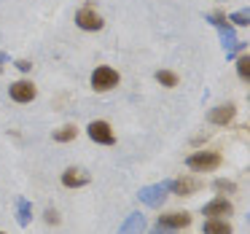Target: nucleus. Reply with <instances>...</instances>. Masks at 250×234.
I'll list each match as a JSON object with an SVG mask.
<instances>
[{"label": "nucleus", "instance_id": "1", "mask_svg": "<svg viewBox=\"0 0 250 234\" xmlns=\"http://www.w3.org/2000/svg\"><path fill=\"white\" fill-rule=\"evenodd\" d=\"M186 164H188V170H194V172H210V170L221 167V153H215V151H196V153H191V156L186 159Z\"/></svg>", "mask_w": 250, "mask_h": 234}, {"label": "nucleus", "instance_id": "2", "mask_svg": "<svg viewBox=\"0 0 250 234\" xmlns=\"http://www.w3.org/2000/svg\"><path fill=\"white\" fill-rule=\"evenodd\" d=\"M167 191H169V180H164V183H156V186H143L137 196L148 207H162L164 199H167Z\"/></svg>", "mask_w": 250, "mask_h": 234}, {"label": "nucleus", "instance_id": "3", "mask_svg": "<svg viewBox=\"0 0 250 234\" xmlns=\"http://www.w3.org/2000/svg\"><path fill=\"white\" fill-rule=\"evenodd\" d=\"M116 84H119V73H116L113 67H108V65L97 67V70L92 73V86L97 89V92H108V89H113Z\"/></svg>", "mask_w": 250, "mask_h": 234}, {"label": "nucleus", "instance_id": "4", "mask_svg": "<svg viewBox=\"0 0 250 234\" xmlns=\"http://www.w3.org/2000/svg\"><path fill=\"white\" fill-rule=\"evenodd\" d=\"M86 132L94 143H100V146H113L116 143V135H113L108 121H92V124L86 127Z\"/></svg>", "mask_w": 250, "mask_h": 234}, {"label": "nucleus", "instance_id": "5", "mask_svg": "<svg viewBox=\"0 0 250 234\" xmlns=\"http://www.w3.org/2000/svg\"><path fill=\"white\" fill-rule=\"evenodd\" d=\"M76 24L81 30H89V33H97V30H103V19H100L97 11H92V8H81V11L76 14Z\"/></svg>", "mask_w": 250, "mask_h": 234}, {"label": "nucleus", "instance_id": "6", "mask_svg": "<svg viewBox=\"0 0 250 234\" xmlns=\"http://www.w3.org/2000/svg\"><path fill=\"white\" fill-rule=\"evenodd\" d=\"M8 94H11L14 103H33L35 94H38V89H35L30 81H17V84L8 86Z\"/></svg>", "mask_w": 250, "mask_h": 234}, {"label": "nucleus", "instance_id": "7", "mask_svg": "<svg viewBox=\"0 0 250 234\" xmlns=\"http://www.w3.org/2000/svg\"><path fill=\"white\" fill-rule=\"evenodd\" d=\"M234 113H237V108H234L231 103H226V105H218V108H212L210 113H207V119H210V124L226 127L229 121L234 119Z\"/></svg>", "mask_w": 250, "mask_h": 234}, {"label": "nucleus", "instance_id": "8", "mask_svg": "<svg viewBox=\"0 0 250 234\" xmlns=\"http://www.w3.org/2000/svg\"><path fill=\"white\" fill-rule=\"evenodd\" d=\"M231 213H234L231 202L223 199V196H218V199H212V202L205 205V215L207 218H221V215H231Z\"/></svg>", "mask_w": 250, "mask_h": 234}, {"label": "nucleus", "instance_id": "9", "mask_svg": "<svg viewBox=\"0 0 250 234\" xmlns=\"http://www.w3.org/2000/svg\"><path fill=\"white\" fill-rule=\"evenodd\" d=\"M191 223L188 213H167V215H159V229H183Z\"/></svg>", "mask_w": 250, "mask_h": 234}, {"label": "nucleus", "instance_id": "10", "mask_svg": "<svg viewBox=\"0 0 250 234\" xmlns=\"http://www.w3.org/2000/svg\"><path fill=\"white\" fill-rule=\"evenodd\" d=\"M86 183H89V175L78 167H70V170L62 172V186H67V189H81V186H86Z\"/></svg>", "mask_w": 250, "mask_h": 234}, {"label": "nucleus", "instance_id": "11", "mask_svg": "<svg viewBox=\"0 0 250 234\" xmlns=\"http://www.w3.org/2000/svg\"><path fill=\"white\" fill-rule=\"evenodd\" d=\"M199 180H191V178H180V180H169V191L178 196H191L194 191H199Z\"/></svg>", "mask_w": 250, "mask_h": 234}, {"label": "nucleus", "instance_id": "12", "mask_svg": "<svg viewBox=\"0 0 250 234\" xmlns=\"http://www.w3.org/2000/svg\"><path fill=\"white\" fill-rule=\"evenodd\" d=\"M146 232V218L140 215V213H132V215H126V221L121 223L119 234H143Z\"/></svg>", "mask_w": 250, "mask_h": 234}, {"label": "nucleus", "instance_id": "13", "mask_svg": "<svg viewBox=\"0 0 250 234\" xmlns=\"http://www.w3.org/2000/svg\"><path fill=\"white\" fill-rule=\"evenodd\" d=\"M218 35H221V43H223V49H234V46L239 43L237 41V33H234V27L229 22H223V24H218Z\"/></svg>", "mask_w": 250, "mask_h": 234}, {"label": "nucleus", "instance_id": "14", "mask_svg": "<svg viewBox=\"0 0 250 234\" xmlns=\"http://www.w3.org/2000/svg\"><path fill=\"white\" fill-rule=\"evenodd\" d=\"M205 234H231V226L221 218H207L205 221Z\"/></svg>", "mask_w": 250, "mask_h": 234}, {"label": "nucleus", "instance_id": "15", "mask_svg": "<svg viewBox=\"0 0 250 234\" xmlns=\"http://www.w3.org/2000/svg\"><path fill=\"white\" fill-rule=\"evenodd\" d=\"M17 207H19V215H17L19 226H27L30 218H33V205H30L27 199H19V202H17Z\"/></svg>", "mask_w": 250, "mask_h": 234}, {"label": "nucleus", "instance_id": "16", "mask_svg": "<svg viewBox=\"0 0 250 234\" xmlns=\"http://www.w3.org/2000/svg\"><path fill=\"white\" fill-rule=\"evenodd\" d=\"M76 135H78V129L73 124H65L62 129H54V140L57 143H70V140H76Z\"/></svg>", "mask_w": 250, "mask_h": 234}, {"label": "nucleus", "instance_id": "17", "mask_svg": "<svg viewBox=\"0 0 250 234\" xmlns=\"http://www.w3.org/2000/svg\"><path fill=\"white\" fill-rule=\"evenodd\" d=\"M156 81L162 84V86H167V89L178 86V76H175L172 70H156Z\"/></svg>", "mask_w": 250, "mask_h": 234}, {"label": "nucleus", "instance_id": "18", "mask_svg": "<svg viewBox=\"0 0 250 234\" xmlns=\"http://www.w3.org/2000/svg\"><path fill=\"white\" fill-rule=\"evenodd\" d=\"M212 189H215L218 194H234V191H237V183H234V180H223V178H218L215 183H212Z\"/></svg>", "mask_w": 250, "mask_h": 234}, {"label": "nucleus", "instance_id": "19", "mask_svg": "<svg viewBox=\"0 0 250 234\" xmlns=\"http://www.w3.org/2000/svg\"><path fill=\"white\" fill-rule=\"evenodd\" d=\"M237 73H239L242 81H248V78H250V54H242L237 60Z\"/></svg>", "mask_w": 250, "mask_h": 234}, {"label": "nucleus", "instance_id": "20", "mask_svg": "<svg viewBox=\"0 0 250 234\" xmlns=\"http://www.w3.org/2000/svg\"><path fill=\"white\" fill-rule=\"evenodd\" d=\"M229 22L239 24V27H248L250 24V11H234L231 17H229Z\"/></svg>", "mask_w": 250, "mask_h": 234}, {"label": "nucleus", "instance_id": "21", "mask_svg": "<svg viewBox=\"0 0 250 234\" xmlns=\"http://www.w3.org/2000/svg\"><path fill=\"white\" fill-rule=\"evenodd\" d=\"M46 223H54V226H57V223H60V213L49 207V210H46Z\"/></svg>", "mask_w": 250, "mask_h": 234}, {"label": "nucleus", "instance_id": "22", "mask_svg": "<svg viewBox=\"0 0 250 234\" xmlns=\"http://www.w3.org/2000/svg\"><path fill=\"white\" fill-rule=\"evenodd\" d=\"M17 67H19L22 73H30V70H33V65H30L27 60H19V62H17Z\"/></svg>", "mask_w": 250, "mask_h": 234}, {"label": "nucleus", "instance_id": "23", "mask_svg": "<svg viewBox=\"0 0 250 234\" xmlns=\"http://www.w3.org/2000/svg\"><path fill=\"white\" fill-rule=\"evenodd\" d=\"M3 62H6V54H0V65H3Z\"/></svg>", "mask_w": 250, "mask_h": 234}, {"label": "nucleus", "instance_id": "24", "mask_svg": "<svg viewBox=\"0 0 250 234\" xmlns=\"http://www.w3.org/2000/svg\"><path fill=\"white\" fill-rule=\"evenodd\" d=\"M0 234H3V232H0Z\"/></svg>", "mask_w": 250, "mask_h": 234}]
</instances>
